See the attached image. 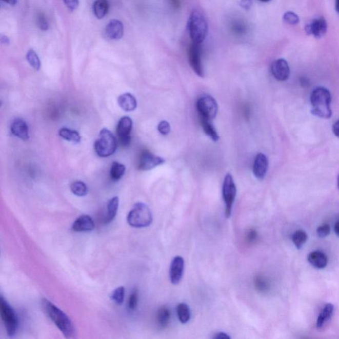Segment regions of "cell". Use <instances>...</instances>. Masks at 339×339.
Wrapping results in <instances>:
<instances>
[{"instance_id": "12", "label": "cell", "mask_w": 339, "mask_h": 339, "mask_svg": "<svg viewBox=\"0 0 339 339\" xmlns=\"http://www.w3.org/2000/svg\"><path fill=\"white\" fill-rule=\"evenodd\" d=\"M328 25L324 17H318L312 20L306 26V32L308 35L315 38H322L326 34Z\"/></svg>"}, {"instance_id": "38", "label": "cell", "mask_w": 339, "mask_h": 339, "mask_svg": "<svg viewBox=\"0 0 339 339\" xmlns=\"http://www.w3.org/2000/svg\"><path fill=\"white\" fill-rule=\"evenodd\" d=\"M37 24L38 27H39L42 30L46 31L49 29V23H48L47 19H45L44 15L42 14L38 16Z\"/></svg>"}, {"instance_id": "16", "label": "cell", "mask_w": 339, "mask_h": 339, "mask_svg": "<svg viewBox=\"0 0 339 339\" xmlns=\"http://www.w3.org/2000/svg\"><path fill=\"white\" fill-rule=\"evenodd\" d=\"M11 132L20 139L27 141L29 138L28 125L21 118H16L11 123Z\"/></svg>"}, {"instance_id": "42", "label": "cell", "mask_w": 339, "mask_h": 339, "mask_svg": "<svg viewBox=\"0 0 339 339\" xmlns=\"http://www.w3.org/2000/svg\"><path fill=\"white\" fill-rule=\"evenodd\" d=\"M230 336L225 333H223V332H220V333H215L214 334L213 338L215 339H229Z\"/></svg>"}, {"instance_id": "8", "label": "cell", "mask_w": 339, "mask_h": 339, "mask_svg": "<svg viewBox=\"0 0 339 339\" xmlns=\"http://www.w3.org/2000/svg\"><path fill=\"white\" fill-rule=\"evenodd\" d=\"M236 194V188L233 177L230 174H227L225 177L224 185H223V197L225 205V215L227 218L231 215L232 208Z\"/></svg>"}, {"instance_id": "5", "label": "cell", "mask_w": 339, "mask_h": 339, "mask_svg": "<svg viewBox=\"0 0 339 339\" xmlns=\"http://www.w3.org/2000/svg\"><path fill=\"white\" fill-rule=\"evenodd\" d=\"M117 147V141L113 133L108 129H102L94 145L95 151L97 155L102 158L112 155Z\"/></svg>"}, {"instance_id": "41", "label": "cell", "mask_w": 339, "mask_h": 339, "mask_svg": "<svg viewBox=\"0 0 339 339\" xmlns=\"http://www.w3.org/2000/svg\"><path fill=\"white\" fill-rule=\"evenodd\" d=\"M252 0H241L240 5L245 10H249L252 6Z\"/></svg>"}, {"instance_id": "32", "label": "cell", "mask_w": 339, "mask_h": 339, "mask_svg": "<svg viewBox=\"0 0 339 339\" xmlns=\"http://www.w3.org/2000/svg\"><path fill=\"white\" fill-rule=\"evenodd\" d=\"M26 58L29 65L35 70H39L41 68V61L39 58L36 53V52L33 49H30L27 52Z\"/></svg>"}, {"instance_id": "35", "label": "cell", "mask_w": 339, "mask_h": 339, "mask_svg": "<svg viewBox=\"0 0 339 339\" xmlns=\"http://www.w3.org/2000/svg\"><path fill=\"white\" fill-rule=\"evenodd\" d=\"M138 301V293L136 289H134L129 295L128 301V308L130 310L134 311L137 307Z\"/></svg>"}, {"instance_id": "36", "label": "cell", "mask_w": 339, "mask_h": 339, "mask_svg": "<svg viewBox=\"0 0 339 339\" xmlns=\"http://www.w3.org/2000/svg\"><path fill=\"white\" fill-rule=\"evenodd\" d=\"M170 125L167 121H163L159 123L158 130L163 135H168L170 132Z\"/></svg>"}, {"instance_id": "43", "label": "cell", "mask_w": 339, "mask_h": 339, "mask_svg": "<svg viewBox=\"0 0 339 339\" xmlns=\"http://www.w3.org/2000/svg\"><path fill=\"white\" fill-rule=\"evenodd\" d=\"M333 132L334 135L339 137V120L334 123L333 126Z\"/></svg>"}, {"instance_id": "23", "label": "cell", "mask_w": 339, "mask_h": 339, "mask_svg": "<svg viewBox=\"0 0 339 339\" xmlns=\"http://www.w3.org/2000/svg\"><path fill=\"white\" fill-rule=\"evenodd\" d=\"M109 10L108 0H96L93 5V11L97 19H102L107 15Z\"/></svg>"}, {"instance_id": "2", "label": "cell", "mask_w": 339, "mask_h": 339, "mask_svg": "<svg viewBox=\"0 0 339 339\" xmlns=\"http://www.w3.org/2000/svg\"><path fill=\"white\" fill-rule=\"evenodd\" d=\"M311 113L322 119H329L332 115L331 110V95L327 88H315L311 95Z\"/></svg>"}, {"instance_id": "37", "label": "cell", "mask_w": 339, "mask_h": 339, "mask_svg": "<svg viewBox=\"0 0 339 339\" xmlns=\"http://www.w3.org/2000/svg\"><path fill=\"white\" fill-rule=\"evenodd\" d=\"M330 231H331V228L328 224L321 225L317 229V234L320 238L326 237L329 235Z\"/></svg>"}, {"instance_id": "6", "label": "cell", "mask_w": 339, "mask_h": 339, "mask_svg": "<svg viewBox=\"0 0 339 339\" xmlns=\"http://www.w3.org/2000/svg\"><path fill=\"white\" fill-rule=\"evenodd\" d=\"M0 313L8 335L12 337L17 333L19 321L14 309L2 295L0 297Z\"/></svg>"}, {"instance_id": "29", "label": "cell", "mask_w": 339, "mask_h": 339, "mask_svg": "<svg viewBox=\"0 0 339 339\" xmlns=\"http://www.w3.org/2000/svg\"><path fill=\"white\" fill-rule=\"evenodd\" d=\"M70 190L74 195L79 197L85 196L88 192V188L86 184L82 181H76L70 185Z\"/></svg>"}, {"instance_id": "49", "label": "cell", "mask_w": 339, "mask_h": 339, "mask_svg": "<svg viewBox=\"0 0 339 339\" xmlns=\"http://www.w3.org/2000/svg\"><path fill=\"white\" fill-rule=\"evenodd\" d=\"M260 1L263 2H270V0H260Z\"/></svg>"}, {"instance_id": "13", "label": "cell", "mask_w": 339, "mask_h": 339, "mask_svg": "<svg viewBox=\"0 0 339 339\" xmlns=\"http://www.w3.org/2000/svg\"><path fill=\"white\" fill-rule=\"evenodd\" d=\"M271 72L277 81L281 82L287 81L290 74V67L287 61L283 58L274 61L271 65Z\"/></svg>"}, {"instance_id": "25", "label": "cell", "mask_w": 339, "mask_h": 339, "mask_svg": "<svg viewBox=\"0 0 339 339\" xmlns=\"http://www.w3.org/2000/svg\"><path fill=\"white\" fill-rule=\"evenodd\" d=\"M171 313L169 309L167 307L163 306L157 311L156 320L159 326L162 328H165L169 324Z\"/></svg>"}, {"instance_id": "14", "label": "cell", "mask_w": 339, "mask_h": 339, "mask_svg": "<svg viewBox=\"0 0 339 339\" xmlns=\"http://www.w3.org/2000/svg\"><path fill=\"white\" fill-rule=\"evenodd\" d=\"M184 270V260L183 257L177 256L173 258L170 267V280L171 283L176 285L183 278Z\"/></svg>"}, {"instance_id": "27", "label": "cell", "mask_w": 339, "mask_h": 339, "mask_svg": "<svg viewBox=\"0 0 339 339\" xmlns=\"http://www.w3.org/2000/svg\"><path fill=\"white\" fill-rule=\"evenodd\" d=\"M201 120L202 126L203 127L204 131L206 135L210 136L211 139L213 141H217L220 139V136L216 131L215 127L211 124V120L204 119V118L200 117Z\"/></svg>"}, {"instance_id": "19", "label": "cell", "mask_w": 339, "mask_h": 339, "mask_svg": "<svg viewBox=\"0 0 339 339\" xmlns=\"http://www.w3.org/2000/svg\"><path fill=\"white\" fill-rule=\"evenodd\" d=\"M334 306L333 304H328L324 307L318 316L316 327L318 329L324 328L331 321L334 313Z\"/></svg>"}, {"instance_id": "30", "label": "cell", "mask_w": 339, "mask_h": 339, "mask_svg": "<svg viewBox=\"0 0 339 339\" xmlns=\"http://www.w3.org/2000/svg\"><path fill=\"white\" fill-rule=\"evenodd\" d=\"M307 241H308V235L304 231L298 230L293 233L292 241L297 249H301L304 245L306 244Z\"/></svg>"}, {"instance_id": "31", "label": "cell", "mask_w": 339, "mask_h": 339, "mask_svg": "<svg viewBox=\"0 0 339 339\" xmlns=\"http://www.w3.org/2000/svg\"><path fill=\"white\" fill-rule=\"evenodd\" d=\"M254 286L259 292H267L269 290V282L266 280V277L262 276H258L254 279Z\"/></svg>"}, {"instance_id": "24", "label": "cell", "mask_w": 339, "mask_h": 339, "mask_svg": "<svg viewBox=\"0 0 339 339\" xmlns=\"http://www.w3.org/2000/svg\"><path fill=\"white\" fill-rule=\"evenodd\" d=\"M58 135L64 139L70 141L74 144H78L81 141V136L76 131L68 128H62L59 130Z\"/></svg>"}, {"instance_id": "28", "label": "cell", "mask_w": 339, "mask_h": 339, "mask_svg": "<svg viewBox=\"0 0 339 339\" xmlns=\"http://www.w3.org/2000/svg\"><path fill=\"white\" fill-rule=\"evenodd\" d=\"M126 166L117 162H113L110 169L111 179L113 181H119L126 172Z\"/></svg>"}, {"instance_id": "44", "label": "cell", "mask_w": 339, "mask_h": 339, "mask_svg": "<svg viewBox=\"0 0 339 339\" xmlns=\"http://www.w3.org/2000/svg\"><path fill=\"white\" fill-rule=\"evenodd\" d=\"M300 83H301L302 86H308L309 81L308 79L306 78H301V79H300Z\"/></svg>"}, {"instance_id": "50", "label": "cell", "mask_w": 339, "mask_h": 339, "mask_svg": "<svg viewBox=\"0 0 339 339\" xmlns=\"http://www.w3.org/2000/svg\"><path fill=\"white\" fill-rule=\"evenodd\" d=\"M337 186H338V190H339V175H338V177Z\"/></svg>"}, {"instance_id": "1", "label": "cell", "mask_w": 339, "mask_h": 339, "mask_svg": "<svg viewBox=\"0 0 339 339\" xmlns=\"http://www.w3.org/2000/svg\"><path fill=\"white\" fill-rule=\"evenodd\" d=\"M42 305L45 313L60 330L63 335L67 338H74L76 329L67 314L46 298L42 299Z\"/></svg>"}, {"instance_id": "3", "label": "cell", "mask_w": 339, "mask_h": 339, "mask_svg": "<svg viewBox=\"0 0 339 339\" xmlns=\"http://www.w3.org/2000/svg\"><path fill=\"white\" fill-rule=\"evenodd\" d=\"M188 28L192 43L201 45L208 35V26L206 18L198 11H193L188 22Z\"/></svg>"}, {"instance_id": "47", "label": "cell", "mask_w": 339, "mask_h": 339, "mask_svg": "<svg viewBox=\"0 0 339 339\" xmlns=\"http://www.w3.org/2000/svg\"><path fill=\"white\" fill-rule=\"evenodd\" d=\"M2 43H4V44H6V43H9L10 42V41H9V38L6 36H4V37H2L1 38Z\"/></svg>"}, {"instance_id": "26", "label": "cell", "mask_w": 339, "mask_h": 339, "mask_svg": "<svg viewBox=\"0 0 339 339\" xmlns=\"http://www.w3.org/2000/svg\"><path fill=\"white\" fill-rule=\"evenodd\" d=\"M177 315L183 324H187L191 318V311L187 304L181 303L177 306Z\"/></svg>"}, {"instance_id": "45", "label": "cell", "mask_w": 339, "mask_h": 339, "mask_svg": "<svg viewBox=\"0 0 339 339\" xmlns=\"http://www.w3.org/2000/svg\"><path fill=\"white\" fill-rule=\"evenodd\" d=\"M2 1L11 6H15L17 4V0H2Z\"/></svg>"}, {"instance_id": "11", "label": "cell", "mask_w": 339, "mask_h": 339, "mask_svg": "<svg viewBox=\"0 0 339 339\" xmlns=\"http://www.w3.org/2000/svg\"><path fill=\"white\" fill-rule=\"evenodd\" d=\"M189 63L193 71L203 78L204 71L203 65L202 63V49L201 45L192 43L188 50Z\"/></svg>"}, {"instance_id": "40", "label": "cell", "mask_w": 339, "mask_h": 339, "mask_svg": "<svg viewBox=\"0 0 339 339\" xmlns=\"http://www.w3.org/2000/svg\"><path fill=\"white\" fill-rule=\"evenodd\" d=\"M258 237V234L254 229H251L248 231L247 235V240L249 243H254Z\"/></svg>"}, {"instance_id": "20", "label": "cell", "mask_w": 339, "mask_h": 339, "mask_svg": "<svg viewBox=\"0 0 339 339\" xmlns=\"http://www.w3.org/2000/svg\"><path fill=\"white\" fill-rule=\"evenodd\" d=\"M308 261L311 265L318 269H323L326 267L328 263V258L326 254L322 251L311 252L308 255Z\"/></svg>"}, {"instance_id": "34", "label": "cell", "mask_w": 339, "mask_h": 339, "mask_svg": "<svg viewBox=\"0 0 339 339\" xmlns=\"http://www.w3.org/2000/svg\"><path fill=\"white\" fill-rule=\"evenodd\" d=\"M283 20L284 22L290 25V26H295V25L299 24L300 17L296 13L292 12V11H287V12L284 13Z\"/></svg>"}, {"instance_id": "4", "label": "cell", "mask_w": 339, "mask_h": 339, "mask_svg": "<svg viewBox=\"0 0 339 339\" xmlns=\"http://www.w3.org/2000/svg\"><path fill=\"white\" fill-rule=\"evenodd\" d=\"M130 226L135 228H144L152 224V215L151 209L146 204L136 203L129 211L127 218Z\"/></svg>"}, {"instance_id": "10", "label": "cell", "mask_w": 339, "mask_h": 339, "mask_svg": "<svg viewBox=\"0 0 339 339\" xmlns=\"http://www.w3.org/2000/svg\"><path fill=\"white\" fill-rule=\"evenodd\" d=\"M165 163V160L162 157L154 155L149 151H143L138 158L137 168L142 171H147Z\"/></svg>"}, {"instance_id": "7", "label": "cell", "mask_w": 339, "mask_h": 339, "mask_svg": "<svg viewBox=\"0 0 339 339\" xmlns=\"http://www.w3.org/2000/svg\"><path fill=\"white\" fill-rule=\"evenodd\" d=\"M197 109L200 117L211 121L217 115L218 105L212 96L204 94L197 99Z\"/></svg>"}, {"instance_id": "39", "label": "cell", "mask_w": 339, "mask_h": 339, "mask_svg": "<svg viewBox=\"0 0 339 339\" xmlns=\"http://www.w3.org/2000/svg\"><path fill=\"white\" fill-rule=\"evenodd\" d=\"M64 2L70 11L76 10L78 7L79 0H64Z\"/></svg>"}, {"instance_id": "46", "label": "cell", "mask_w": 339, "mask_h": 339, "mask_svg": "<svg viewBox=\"0 0 339 339\" xmlns=\"http://www.w3.org/2000/svg\"><path fill=\"white\" fill-rule=\"evenodd\" d=\"M334 229L336 235L339 236V222H336L335 225H334Z\"/></svg>"}, {"instance_id": "48", "label": "cell", "mask_w": 339, "mask_h": 339, "mask_svg": "<svg viewBox=\"0 0 339 339\" xmlns=\"http://www.w3.org/2000/svg\"><path fill=\"white\" fill-rule=\"evenodd\" d=\"M335 10L339 13V0H335Z\"/></svg>"}, {"instance_id": "17", "label": "cell", "mask_w": 339, "mask_h": 339, "mask_svg": "<svg viewBox=\"0 0 339 339\" xmlns=\"http://www.w3.org/2000/svg\"><path fill=\"white\" fill-rule=\"evenodd\" d=\"M268 168L267 157L263 153H258L254 159L253 173L258 180H263L266 176Z\"/></svg>"}, {"instance_id": "15", "label": "cell", "mask_w": 339, "mask_h": 339, "mask_svg": "<svg viewBox=\"0 0 339 339\" xmlns=\"http://www.w3.org/2000/svg\"><path fill=\"white\" fill-rule=\"evenodd\" d=\"M104 33L106 37L111 40L120 39L124 34V24L119 20H111L107 25Z\"/></svg>"}, {"instance_id": "21", "label": "cell", "mask_w": 339, "mask_h": 339, "mask_svg": "<svg viewBox=\"0 0 339 339\" xmlns=\"http://www.w3.org/2000/svg\"><path fill=\"white\" fill-rule=\"evenodd\" d=\"M117 102L120 108L126 111H134L137 106V102H136L135 97L129 93L121 95L118 97Z\"/></svg>"}, {"instance_id": "18", "label": "cell", "mask_w": 339, "mask_h": 339, "mask_svg": "<svg viewBox=\"0 0 339 339\" xmlns=\"http://www.w3.org/2000/svg\"><path fill=\"white\" fill-rule=\"evenodd\" d=\"M95 228V224L92 218L88 215L79 216L73 223L72 231L75 232H88Z\"/></svg>"}, {"instance_id": "33", "label": "cell", "mask_w": 339, "mask_h": 339, "mask_svg": "<svg viewBox=\"0 0 339 339\" xmlns=\"http://www.w3.org/2000/svg\"><path fill=\"white\" fill-rule=\"evenodd\" d=\"M125 294H126V290L123 286L115 289L111 293V299L115 304L120 306L124 302Z\"/></svg>"}, {"instance_id": "9", "label": "cell", "mask_w": 339, "mask_h": 339, "mask_svg": "<svg viewBox=\"0 0 339 339\" xmlns=\"http://www.w3.org/2000/svg\"><path fill=\"white\" fill-rule=\"evenodd\" d=\"M132 128H133V121L130 117L125 116L121 118L117 124L116 133L120 144L124 147H127L130 145Z\"/></svg>"}, {"instance_id": "22", "label": "cell", "mask_w": 339, "mask_h": 339, "mask_svg": "<svg viewBox=\"0 0 339 339\" xmlns=\"http://www.w3.org/2000/svg\"><path fill=\"white\" fill-rule=\"evenodd\" d=\"M119 198L117 196L113 197L108 202L107 205V213L104 217L105 224H110L115 219L119 208Z\"/></svg>"}]
</instances>
